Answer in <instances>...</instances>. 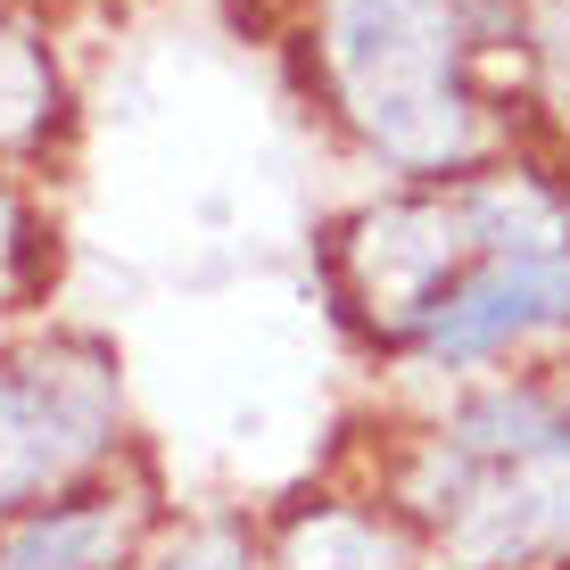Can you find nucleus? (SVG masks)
I'll use <instances>...</instances> for the list:
<instances>
[{"label":"nucleus","mask_w":570,"mask_h":570,"mask_svg":"<svg viewBox=\"0 0 570 570\" xmlns=\"http://www.w3.org/2000/svg\"><path fill=\"white\" fill-rule=\"evenodd\" d=\"M289 570H405V554L389 529H372L356 513H323L289 538Z\"/></svg>","instance_id":"obj_6"},{"label":"nucleus","mask_w":570,"mask_h":570,"mask_svg":"<svg viewBox=\"0 0 570 570\" xmlns=\"http://www.w3.org/2000/svg\"><path fill=\"white\" fill-rule=\"evenodd\" d=\"M116 439V389L91 347H33L0 364V513L58 488Z\"/></svg>","instance_id":"obj_3"},{"label":"nucleus","mask_w":570,"mask_h":570,"mask_svg":"<svg viewBox=\"0 0 570 570\" xmlns=\"http://www.w3.org/2000/svg\"><path fill=\"white\" fill-rule=\"evenodd\" d=\"M116 554H125L116 504H50L0 538V570H108Z\"/></svg>","instance_id":"obj_5"},{"label":"nucleus","mask_w":570,"mask_h":570,"mask_svg":"<svg viewBox=\"0 0 570 570\" xmlns=\"http://www.w3.org/2000/svg\"><path fill=\"white\" fill-rule=\"evenodd\" d=\"M446 546L480 570L529 562L570 538V414H546L504 455L446 446Z\"/></svg>","instance_id":"obj_2"},{"label":"nucleus","mask_w":570,"mask_h":570,"mask_svg":"<svg viewBox=\"0 0 570 570\" xmlns=\"http://www.w3.org/2000/svg\"><path fill=\"white\" fill-rule=\"evenodd\" d=\"M546 323H570V257L562 248H497L488 265H471L422 323L430 356H488L504 340H529Z\"/></svg>","instance_id":"obj_4"},{"label":"nucleus","mask_w":570,"mask_h":570,"mask_svg":"<svg viewBox=\"0 0 570 570\" xmlns=\"http://www.w3.org/2000/svg\"><path fill=\"white\" fill-rule=\"evenodd\" d=\"M331 67H340L356 125L389 157H405V166L463 157L446 0H340L331 9Z\"/></svg>","instance_id":"obj_1"},{"label":"nucleus","mask_w":570,"mask_h":570,"mask_svg":"<svg viewBox=\"0 0 570 570\" xmlns=\"http://www.w3.org/2000/svg\"><path fill=\"white\" fill-rule=\"evenodd\" d=\"M157 570H248V554L232 538H190L174 562H157Z\"/></svg>","instance_id":"obj_7"}]
</instances>
